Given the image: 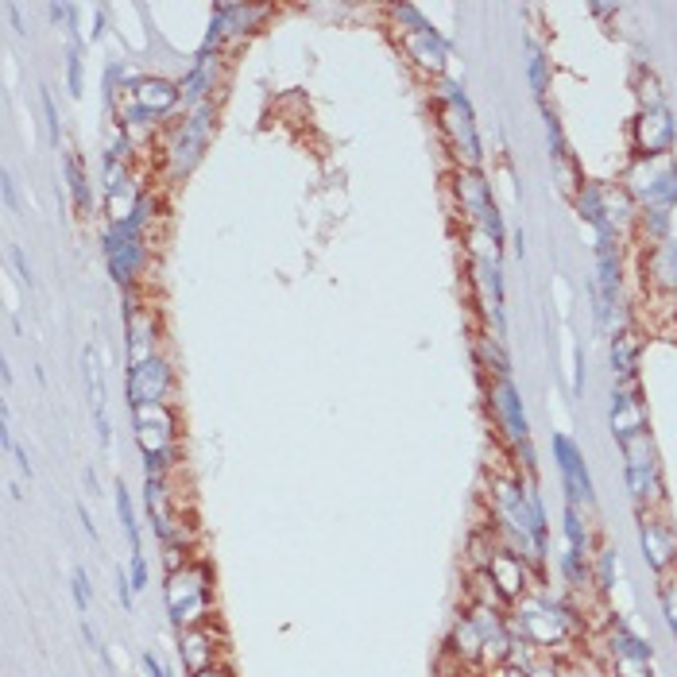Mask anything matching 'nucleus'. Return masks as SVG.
I'll return each mask as SVG.
<instances>
[{
    "label": "nucleus",
    "mask_w": 677,
    "mask_h": 677,
    "mask_svg": "<svg viewBox=\"0 0 677 677\" xmlns=\"http://www.w3.org/2000/svg\"><path fill=\"white\" fill-rule=\"evenodd\" d=\"M217 86H221V55H217V51H198L194 66H190L186 78L178 82L182 105H186V109L206 105V101H213V89Z\"/></svg>",
    "instance_id": "obj_16"
},
{
    "label": "nucleus",
    "mask_w": 677,
    "mask_h": 677,
    "mask_svg": "<svg viewBox=\"0 0 677 677\" xmlns=\"http://www.w3.org/2000/svg\"><path fill=\"white\" fill-rule=\"evenodd\" d=\"M391 16H395V31H399L403 55H407L422 74L438 78L445 70V59H449V47H445L442 35L426 24V16H422L414 4H395Z\"/></svg>",
    "instance_id": "obj_4"
},
{
    "label": "nucleus",
    "mask_w": 677,
    "mask_h": 677,
    "mask_svg": "<svg viewBox=\"0 0 677 677\" xmlns=\"http://www.w3.org/2000/svg\"><path fill=\"white\" fill-rule=\"evenodd\" d=\"M643 275H647L654 287L662 291H674L677 295V244H654L647 256H643Z\"/></svg>",
    "instance_id": "obj_22"
},
{
    "label": "nucleus",
    "mask_w": 677,
    "mask_h": 677,
    "mask_svg": "<svg viewBox=\"0 0 677 677\" xmlns=\"http://www.w3.org/2000/svg\"><path fill=\"white\" fill-rule=\"evenodd\" d=\"M128 407H144V403H171L175 391V368L167 356H151L144 364L128 368Z\"/></svg>",
    "instance_id": "obj_9"
},
{
    "label": "nucleus",
    "mask_w": 677,
    "mask_h": 677,
    "mask_svg": "<svg viewBox=\"0 0 677 677\" xmlns=\"http://www.w3.org/2000/svg\"><path fill=\"white\" fill-rule=\"evenodd\" d=\"M12 457H16V465H20V472H24V476H35V465H31V457L28 453H24V449H20V445H16V449H12Z\"/></svg>",
    "instance_id": "obj_38"
},
{
    "label": "nucleus",
    "mask_w": 677,
    "mask_h": 677,
    "mask_svg": "<svg viewBox=\"0 0 677 677\" xmlns=\"http://www.w3.org/2000/svg\"><path fill=\"white\" fill-rule=\"evenodd\" d=\"M128 581H132L136 592L148 589V558H144V550H132V554H128Z\"/></svg>",
    "instance_id": "obj_28"
},
{
    "label": "nucleus",
    "mask_w": 677,
    "mask_h": 677,
    "mask_svg": "<svg viewBox=\"0 0 677 677\" xmlns=\"http://www.w3.org/2000/svg\"><path fill=\"white\" fill-rule=\"evenodd\" d=\"M221 631L206 623V627H190V631H178V658H182V670L186 677L202 674L209 666H221Z\"/></svg>",
    "instance_id": "obj_11"
},
{
    "label": "nucleus",
    "mask_w": 677,
    "mask_h": 677,
    "mask_svg": "<svg viewBox=\"0 0 677 677\" xmlns=\"http://www.w3.org/2000/svg\"><path fill=\"white\" fill-rule=\"evenodd\" d=\"M476 356H480V364L492 368L496 376H507V353L500 349V337H496V333L476 337Z\"/></svg>",
    "instance_id": "obj_26"
},
{
    "label": "nucleus",
    "mask_w": 677,
    "mask_h": 677,
    "mask_svg": "<svg viewBox=\"0 0 677 677\" xmlns=\"http://www.w3.org/2000/svg\"><path fill=\"white\" fill-rule=\"evenodd\" d=\"M662 608H666L670 627L677 631V577H670V573H662Z\"/></svg>",
    "instance_id": "obj_30"
},
{
    "label": "nucleus",
    "mask_w": 677,
    "mask_h": 677,
    "mask_svg": "<svg viewBox=\"0 0 677 677\" xmlns=\"http://www.w3.org/2000/svg\"><path fill=\"white\" fill-rule=\"evenodd\" d=\"M612 368H616V376L623 380H635V368H639V337L635 333H616V341H612Z\"/></svg>",
    "instance_id": "obj_24"
},
{
    "label": "nucleus",
    "mask_w": 677,
    "mask_h": 677,
    "mask_svg": "<svg viewBox=\"0 0 677 677\" xmlns=\"http://www.w3.org/2000/svg\"><path fill=\"white\" fill-rule=\"evenodd\" d=\"M635 148L639 159H666L674 148V120L666 105H647L635 120Z\"/></svg>",
    "instance_id": "obj_12"
},
{
    "label": "nucleus",
    "mask_w": 677,
    "mask_h": 677,
    "mask_svg": "<svg viewBox=\"0 0 677 677\" xmlns=\"http://www.w3.org/2000/svg\"><path fill=\"white\" fill-rule=\"evenodd\" d=\"M488 399H492V414H496V426L511 438L515 445H523L530 438L527 414H523V399L515 391V383L507 376H496L492 387H488Z\"/></svg>",
    "instance_id": "obj_13"
},
{
    "label": "nucleus",
    "mask_w": 677,
    "mask_h": 677,
    "mask_svg": "<svg viewBox=\"0 0 677 677\" xmlns=\"http://www.w3.org/2000/svg\"><path fill=\"white\" fill-rule=\"evenodd\" d=\"M623 457H627V484H631V496L639 503H647L658 492V461H654V445L650 438H635V442L619 445Z\"/></svg>",
    "instance_id": "obj_14"
},
{
    "label": "nucleus",
    "mask_w": 677,
    "mask_h": 677,
    "mask_svg": "<svg viewBox=\"0 0 677 677\" xmlns=\"http://www.w3.org/2000/svg\"><path fill=\"white\" fill-rule=\"evenodd\" d=\"M66 86H70V97H82V51L70 47L66 55Z\"/></svg>",
    "instance_id": "obj_29"
},
{
    "label": "nucleus",
    "mask_w": 677,
    "mask_h": 677,
    "mask_svg": "<svg viewBox=\"0 0 677 677\" xmlns=\"http://www.w3.org/2000/svg\"><path fill=\"white\" fill-rule=\"evenodd\" d=\"M132 581H128V569H117V596H120V608L132 612Z\"/></svg>",
    "instance_id": "obj_34"
},
{
    "label": "nucleus",
    "mask_w": 677,
    "mask_h": 677,
    "mask_svg": "<svg viewBox=\"0 0 677 677\" xmlns=\"http://www.w3.org/2000/svg\"><path fill=\"white\" fill-rule=\"evenodd\" d=\"M8 256H12V267H16L20 283L31 291V287H35V279H31V264H28V256H24V248H20V244H12V248H8Z\"/></svg>",
    "instance_id": "obj_33"
},
{
    "label": "nucleus",
    "mask_w": 677,
    "mask_h": 677,
    "mask_svg": "<svg viewBox=\"0 0 677 677\" xmlns=\"http://www.w3.org/2000/svg\"><path fill=\"white\" fill-rule=\"evenodd\" d=\"M530 78H534L538 93H546V62H542V55H534V62H530Z\"/></svg>",
    "instance_id": "obj_36"
},
{
    "label": "nucleus",
    "mask_w": 677,
    "mask_h": 677,
    "mask_svg": "<svg viewBox=\"0 0 677 677\" xmlns=\"http://www.w3.org/2000/svg\"><path fill=\"white\" fill-rule=\"evenodd\" d=\"M82 360H86V383H89V399H93L97 438H101V449H113V426H109V411H105V380H101V364H97L93 345H86Z\"/></svg>",
    "instance_id": "obj_21"
},
{
    "label": "nucleus",
    "mask_w": 677,
    "mask_h": 677,
    "mask_svg": "<svg viewBox=\"0 0 677 677\" xmlns=\"http://www.w3.org/2000/svg\"><path fill=\"white\" fill-rule=\"evenodd\" d=\"M159 345V318L151 306L136 302V291H124V353H128V368L151 360Z\"/></svg>",
    "instance_id": "obj_7"
},
{
    "label": "nucleus",
    "mask_w": 677,
    "mask_h": 677,
    "mask_svg": "<svg viewBox=\"0 0 677 677\" xmlns=\"http://www.w3.org/2000/svg\"><path fill=\"white\" fill-rule=\"evenodd\" d=\"M438 120H442L445 144L457 155V167H480V136H476V120H472L469 97L461 86L442 82L438 89Z\"/></svg>",
    "instance_id": "obj_5"
},
{
    "label": "nucleus",
    "mask_w": 677,
    "mask_h": 677,
    "mask_svg": "<svg viewBox=\"0 0 677 677\" xmlns=\"http://www.w3.org/2000/svg\"><path fill=\"white\" fill-rule=\"evenodd\" d=\"M0 190H4V206L8 209H20V202H16V178L4 171V178H0Z\"/></svg>",
    "instance_id": "obj_37"
},
{
    "label": "nucleus",
    "mask_w": 677,
    "mask_h": 677,
    "mask_svg": "<svg viewBox=\"0 0 677 677\" xmlns=\"http://www.w3.org/2000/svg\"><path fill=\"white\" fill-rule=\"evenodd\" d=\"M151 221H155V198L140 190L136 206L124 221H113L105 229V264L120 291H136L151 260Z\"/></svg>",
    "instance_id": "obj_1"
},
{
    "label": "nucleus",
    "mask_w": 677,
    "mask_h": 677,
    "mask_svg": "<svg viewBox=\"0 0 677 677\" xmlns=\"http://www.w3.org/2000/svg\"><path fill=\"white\" fill-rule=\"evenodd\" d=\"M144 670H148V677H175L163 666V658H159L155 650H144Z\"/></svg>",
    "instance_id": "obj_35"
},
{
    "label": "nucleus",
    "mask_w": 677,
    "mask_h": 677,
    "mask_svg": "<svg viewBox=\"0 0 677 677\" xmlns=\"http://www.w3.org/2000/svg\"><path fill=\"white\" fill-rule=\"evenodd\" d=\"M213 120H217V105L206 101L198 109H190L182 124H175L167 148H163V159H167V178L171 182H182V178L194 175V167L202 163V155L209 148V136H213Z\"/></svg>",
    "instance_id": "obj_3"
},
{
    "label": "nucleus",
    "mask_w": 677,
    "mask_h": 677,
    "mask_svg": "<svg viewBox=\"0 0 677 677\" xmlns=\"http://www.w3.org/2000/svg\"><path fill=\"white\" fill-rule=\"evenodd\" d=\"M639 538H643V554L654 565V573H670L677 565V534L666 519H654L650 511H643L639 523Z\"/></svg>",
    "instance_id": "obj_18"
},
{
    "label": "nucleus",
    "mask_w": 677,
    "mask_h": 677,
    "mask_svg": "<svg viewBox=\"0 0 677 677\" xmlns=\"http://www.w3.org/2000/svg\"><path fill=\"white\" fill-rule=\"evenodd\" d=\"M488 577H492V585L500 589V596L511 604V600H523V592L530 585V573H527V558H519V554H511V550H496V558L492 565L484 569Z\"/></svg>",
    "instance_id": "obj_19"
},
{
    "label": "nucleus",
    "mask_w": 677,
    "mask_h": 677,
    "mask_svg": "<svg viewBox=\"0 0 677 677\" xmlns=\"http://www.w3.org/2000/svg\"><path fill=\"white\" fill-rule=\"evenodd\" d=\"M453 194H457V202L465 209V217L480 229V236H488L492 244H500L503 221H500V209H496L488 178L480 175L476 167H457V171H453Z\"/></svg>",
    "instance_id": "obj_6"
},
{
    "label": "nucleus",
    "mask_w": 677,
    "mask_h": 677,
    "mask_svg": "<svg viewBox=\"0 0 677 677\" xmlns=\"http://www.w3.org/2000/svg\"><path fill=\"white\" fill-rule=\"evenodd\" d=\"M264 16H267V8H260V4H217L213 16H209V31H206L202 51H221L225 39L248 35Z\"/></svg>",
    "instance_id": "obj_10"
},
{
    "label": "nucleus",
    "mask_w": 677,
    "mask_h": 677,
    "mask_svg": "<svg viewBox=\"0 0 677 677\" xmlns=\"http://www.w3.org/2000/svg\"><path fill=\"white\" fill-rule=\"evenodd\" d=\"M82 635H86L89 650H97V654H105V647H101V639H97V631L89 627V619H82Z\"/></svg>",
    "instance_id": "obj_39"
},
{
    "label": "nucleus",
    "mask_w": 677,
    "mask_h": 677,
    "mask_svg": "<svg viewBox=\"0 0 677 677\" xmlns=\"http://www.w3.org/2000/svg\"><path fill=\"white\" fill-rule=\"evenodd\" d=\"M616 677H654L647 658H616Z\"/></svg>",
    "instance_id": "obj_32"
},
{
    "label": "nucleus",
    "mask_w": 677,
    "mask_h": 677,
    "mask_svg": "<svg viewBox=\"0 0 677 677\" xmlns=\"http://www.w3.org/2000/svg\"><path fill=\"white\" fill-rule=\"evenodd\" d=\"M554 449H558V465H561V476H565V488H569V496H573V507L592 503V480L589 472H585V461H581L577 445L569 442V438H554Z\"/></svg>",
    "instance_id": "obj_20"
},
{
    "label": "nucleus",
    "mask_w": 677,
    "mask_h": 677,
    "mask_svg": "<svg viewBox=\"0 0 677 677\" xmlns=\"http://www.w3.org/2000/svg\"><path fill=\"white\" fill-rule=\"evenodd\" d=\"M70 589H74V604H78V612L86 616L89 612V577H86V569H74V577H70Z\"/></svg>",
    "instance_id": "obj_31"
},
{
    "label": "nucleus",
    "mask_w": 677,
    "mask_h": 677,
    "mask_svg": "<svg viewBox=\"0 0 677 677\" xmlns=\"http://www.w3.org/2000/svg\"><path fill=\"white\" fill-rule=\"evenodd\" d=\"M62 167H66V190H70V206H74V213H78V217H89V213H93V190H89V175H86V163H82V155L66 151Z\"/></svg>",
    "instance_id": "obj_23"
},
{
    "label": "nucleus",
    "mask_w": 677,
    "mask_h": 677,
    "mask_svg": "<svg viewBox=\"0 0 677 677\" xmlns=\"http://www.w3.org/2000/svg\"><path fill=\"white\" fill-rule=\"evenodd\" d=\"M86 488H89V496H97V472L86 469Z\"/></svg>",
    "instance_id": "obj_42"
},
{
    "label": "nucleus",
    "mask_w": 677,
    "mask_h": 677,
    "mask_svg": "<svg viewBox=\"0 0 677 677\" xmlns=\"http://www.w3.org/2000/svg\"><path fill=\"white\" fill-rule=\"evenodd\" d=\"M124 97H132L155 120L171 117L182 105V89H178V82H167V78H136V82L124 86Z\"/></svg>",
    "instance_id": "obj_17"
},
{
    "label": "nucleus",
    "mask_w": 677,
    "mask_h": 677,
    "mask_svg": "<svg viewBox=\"0 0 677 677\" xmlns=\"http://www.w3.org/2000/svg\"><path fill=\"white\" fill-rule=\"evenodd\" d=\"M132 426H136V442L148 453H167L178 445V414L171 403H144V407H128Z\"/></svg>",
    "instance_id": "obj_8"
},
{
    "label": "nucleus",
    "mask_w": 677,
    "mask_h": 677,
    "mask_svg": "<svg viewBox=\"0 0 677 677\" xmlns=\"http://www.w3.org/2000/svg\"><path fill=\"white\" fill-rule=\"evenodd\" d=\"M163 600H167V616H171L175 631H190V627L213 623L217 608H213V569H209V561L190 558L182 569L167 573Z\"/></svg>",
    "instance_id": "obj_2"
},
{
    "label": "nucleus",
    "mask_w": 677,
    "mask_h": 677,
    "mask_svg": "<svg viewBox=\"0 0 677 677\" xmlns=\"http://www.w3.org/2000/svg\"><path fill=\"white\" fill-rule=\"evenodd\" d=\"M612 434H616L619 445L647 434V411H643V399L635 391V380H623V387H616V395H612Z\"/></svg>",
    "instance_id": "obj_15"
},
{
    "label": "nucleus",
    "mask_w": 677,
    "mask_h": 677,
    "mask_svg": "<svg viewBox=\"0 0 677 677\" xmlns=\"http://www.w3.org/2000/svg\"><path fill=\"white\" fill-rule=\"evenodd\" d=\"M117 519L124 534H128V546L132 550H144V542H140V523H136V507H132V496H128V488L117 484Z\"/></svg>",
    "instance_id": "obj_25"
},
{
    "label": "nucleus",
    "mask_w": 677,
    "mask_h": 677,
    "mask_svg": "<svg viewBox=\"0 0 677 677\" xmlns=\"http://www.w3.org/2000/svg\"><path fill=\"white\" fill-rule=\"evenodd\" d=\"M39 101H43V113H47V136H51V144L59 148V140H62V117H59V109H55V97H51V89H43V93H39Z\"/></svg>",
    "instance_id": "obj_27"
},
{
    "label": "nucleus",
    "mask_w": 677,
    "mask_h": 677,
    "mask_svg": "<svg viewBox=\"0 0 677 677\" xmlns=\"http://www.w3.org/2000/svg\"><path fill=\"white\" fill-rule=\"evenodd\" d=\"M78 519H82V530H86L89 538L97 542V527H93V519H89V511H86V507H82V503H78Z\"/></svg>",
    "instance_id": "obj_40"
},
{
    "label": "nucleus",
    "mask_w": 677,
    "mask_h": 677,
    "mask_svg": "<svg viewBox=\"0 0 677 677\" xmlns=\"http://www.w3.org/2000/svg\"><path fill=\"white\" fill-rule=\"evenodd\" d=\"M190 677H233V670H229V666H209V670H202V674H190Z\"/></svg>",
    "instance_id": "obj_41"
}]
</instances>
